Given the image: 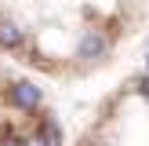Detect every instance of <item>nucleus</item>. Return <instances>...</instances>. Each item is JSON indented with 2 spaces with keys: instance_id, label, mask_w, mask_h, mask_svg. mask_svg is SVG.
<instances>
[{
  "instance_id": "1",
  "label": "nucleus",
  "mask_w": 149,
  "mask_h": 146,
  "mask_svg": "<svg viewBox=\"0 0 149 146\" xmlns=\"http://www.w3.org/2000/svg\"><path fill=\"white\" fill-rule=\"evenodd\" d=\"M40 99H44V91L36 84H29V80H18V84L7 88V102H11L15 110H36Z\"/></svg>"
},
{
  "instance_id": "4",
  "label": "nucleus",
  "mask_w": 149,
  "mask_h": 146,
  "mask_svg": "<svg viewBox=\"0 0 149 146\" xmlns=\"http://www.w3.org/2000/svg\"><path fill=\"white\" fill-rule=\"evenodd\" d=\"M4 146H29V142H26V139H18V135H7Z\"/></svg>"
},
{
  "instance_id": "2",
  "label": "nucleus",
  "mask_w": 149,
  "mask_h": 146,
  "mask_svg": "<svg viewBox=\"0 0 149 146\" xmlns=\"http://www.w3.org/2000/svg\"><path fill=\"white\" fill-rule=\"evenodd\" d=\"M109 51V36L98 33V29H87L84 36H80L77 44V58H84V62H95V58H102Z\"/></svg>"
},
{
  "instance_id": "5",
  "label": "nucleus",
  "mask_w": 149,
  "mask_h": 146,
  "mask_svg": "<svg viewBox=\"0 0 149 146\" xmlns=\"http://www.w3.org/2000/svg\"><path fill=\"white\" fill-rule=\"evenodd\" d=\"M138 91H142L146 99H149V77H142V80H138Z\"/></svg>"
},
{
  "instance_id": "3",
  "label": "nucleus",
  "mask_w": 149,
  "mask_h": 146,
  "mask_svg": "<svg viewBox=\"0 0 149 146\" xmlns=\"http://www.w3.org/2000/svg\"><path fill=\"white\" fill-rule=\"evenodd\" d=\"M0 48H22V29L15 26V22H4L0 18Z\"/></svg>"
}]
</instances>
